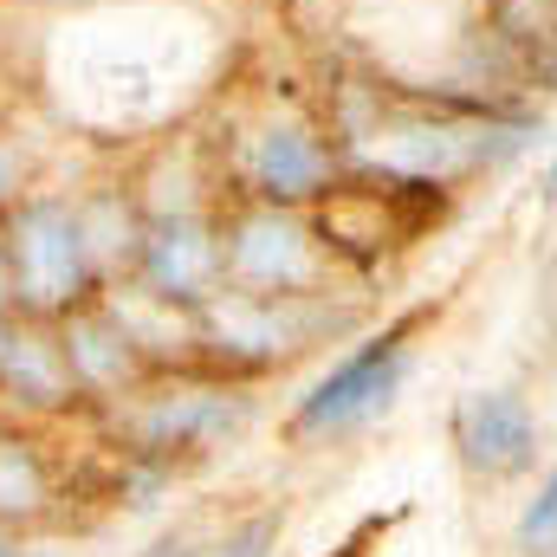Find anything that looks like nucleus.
<instances>
[{
    "label": "nucleus",
    "instance_id": "nucleus-1",
    "mask_svg": "<svg viewBox=\"0 0 557 557\" xmlns=\"http://www.w3.org/2000/svg\"><path fill=\"white\" fill-rule=\"evenodd\" d=\"M208 149L227 182V201L311 208L331 188V175L344 169V149L331 137L324 104L298 98L292 85H267L253 104H234L227 131L208 137Z\"/></svg>",
    "mask_w": 557,
    "mask_h": 557
},
{
    "label": "nucleus",
    "instance_id": "nucleus-2",
    "mask_svg": "<svg viewBox=\"0 0 557 557\" xmlns=\"http://www.w3.org/2000/svg\"><path fill=\"white\" fill-rule=\"evenodd\" d=\"M91 416L104 421V441H117L124 454H137L162 473H182L188 460H208L247 434L253 383L221 376V370H156L137 389L98 403Z\"/></svg>",
    "mask_w": 557,
    "mask_h": 557
},
{
    "label": "nucleus",
    "instance_id": "nucleus-3",
    "mask_svg": "<svg viewBox=\"0 0 557 557\" xmlns=\"http://www.w3.org/2000/svg\"><path fill=\"white\" fill-rule=\"evenodd\" d=\"M447 214H454V188L421 182V175H396V169H363V162H344L331 175V188L305 208L324 253L344 273L363 278L383 273L403 253H416Z\"/></svg>",
    "mask_w": 557,
    "mask_h": 557
},
{
    "label": "nucleus",
    "instance_id": "nucleus-4",
    "mask_svg": "<svg viewBox=\"0 0 557 557\" xmlns=\"http://www.w3.org/2000/svg\"><path fill=\"white\" fill-rule=\"evenodd\" d=\"M195 318V363L260 383L285 370L292 357L331 344L337 331H350L363 318V305H350L344 292H298V298H253V292H214L208 305L188 311Z\"/></svg>",
    "mask_w": 557,
    "mask_h": 557
},
{
    "label": "nucleus",
    "instance_id": "nucleus-5",
    "mask_svg": "<svg viewBox=\"0 0 557 557\" xmlns=\"http://www.w3.org/2000/svg\"><path fill=\"white\" fill-rule=\"evenodd\" d=\"M337 278L344 267L324 253L305 208H273V201L221 208V292L298 298V292H337Z\"/></svg>",
    "mask_w": 557,
    "mask_h": 557
},
{
    "label": "nucleus",
    "instance_id": "nucleus-6",
    "mask_svg": "<svg viewBox=\"0 0 557 557\" xmlns=\"http://www.w3.org/2000/svg\"><path fill=\"white\" fill-rule=\"evenodd\" d=\"M416 324H421V311H409V318L383 324L376 337H363L350 357H337L331 376H318V383L298 396L292 434H298V441H331V434H350V428H363V421L383 416V409L396 403L409 363H416Z\"/></svg>",
    "mask_w": 557,
    "mask_h": 557
},
{
    "label": "nucleus",
    "instance_id": "nucleus-7",
    "mask_svg": "<svg viewBox=\"0 0 557 557\" xmlns=\"http://www.w3.org/2000/svg\"><path fill=\"white\" fill-rule=\"evenodd\" d=\"M131 285L162 305H208L221 292V208H175V214H143V240L131 260Z\"/></svg>",
    "mask_w": 557,
    "mask_h": 557
},
{
    "label": "nucleus",
    "instance_id": "nucleus-8",
    "mask_svg": "<svg viewBox=\"0 0 557 557\" xmlns=\"http://www.w3.org/2000/svg\"><path fill=\"white\" fill-rule=\"evenodd\" d=\"M0 403L20 421H59L91 409L78 376H72V357H65V337L52 318H26L13 311L7 318V363H0Z\"/></svg>",
    "mask_w": 557,
    "mask_h": 557
},
{
    "label": "nucleus",
    "instance_id": "nucleus-9",
    "mask_svg": "<svg viewBox=\"0 0 557 557\" xmlns=\"http://www.w3.org/2000/svg\"><path fill=\"white\" fill-rule=\"evenodd\" d=\"M447 434L473 480H519L539 460V416L519 389H467L454 403Z\"/></svg>",
    "mask_w": 557,
    "mask_h": 557
},
{
    "label": "nucleus",
    "instance_id": "nucleus-10",
    "mask_svg": "<svg viewBox=\"0 0 557 557\" xmlns=\"http://www.w3.org/2000/svg\"><path fill=\"white\" fill-rule=\"evenodd\" d=\"M65 460L20 428H0V532H39L65 519Z\"/></svg>",
    "mask_w": 557,
    "mask_h": 557
},
{
    "label": "nucleus",
    "instance_id": "nucleus-11",
    "mask_svg": "<svg viewBox=\"0 0 557 557\" xmlns=\"http://www.w3.org/2000/svg\"><path fill=\"white\" fill-rule=\"evenodd\" d=\"M273 545H278V512H253L227 539H214V545H169V557H267Z\"/></svg>",
    "mask_w": 557,
    "mask_h": 557
},
{
    "label": "nucleus",
    "instance_id": "nucleus-12",
    "mask_svg": "<svg viewBox=\"0 0 557 557\" xmlns=\"http://www.w3.org/2000/svg\"><path fill=\"white\" fill-rule=\"evenodd\" d=\"M519 552L525 557H557V473L545 480V493L525 506L519 519Z\"/></svg>",
    "mask_w": 557,
    "mask_h": 557
},
{
    "label": "nucleus",
    "instance_id": "nucleus-13",
    "mask_svg": "<svg viewBox=\"0 0 557 557\" xmlns=\"http://www.w3.org/2000/svg\"><path fill=\"white\" fill-rule=\"evenodd\" d=\"M0 557H52V552H26V545H13V539L0 532Z\"/></svg>",
    "mask_w": 557,
    "mask_h": 557
},
{
    "label": "nucleus",
    "instance_id": "nucleus-14",
    "mask_svg": "<svg viewBox=\"0 0 557 557\" xmlns=\"http://www.w3.org/2000/svg\"><path fill=\"white\" fill-rule=\"evenodd\" d=\"M7 318H13V311H7ZM7 318H0V363H7Z\"/></svg>",
    "mask_w": 557,
    "mask_h": 557
},
{
    "label": "nucleus",
    "instance_id": "nucleus-15",
    "mask_svg": "<svg viewBox=\"0 0 557 557\" xmlns=\"http://www.w3.org/2000/svg\"><path fill=\"white\" fill-rule=\"evenodd\" d=\"M545 188H552V195H557V156H552V169H545Z\"/></svg>",
    "mask_w": 557,
    "mask_h": 557
}]
</instances>
